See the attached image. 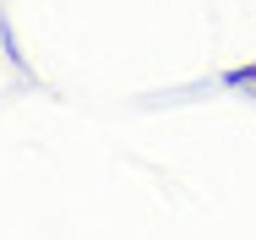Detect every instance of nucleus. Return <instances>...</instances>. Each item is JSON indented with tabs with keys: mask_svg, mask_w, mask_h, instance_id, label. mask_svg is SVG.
<instances>
[{
	"mask_svg": "<svg viewBox=\"0 0 256 240\" xmlns=\"http://www.w3.org/2000/svg\"><path fill=\"white\" fill-rule=\"evenodd\" d=\"M224 82H229V88H240V98H251V104H256V66H246V71H229Z\"/></svg>",
	"mask_w": 256,
	"mask_h": 240,
	"instance_id": "nucleus-1",
	"label": "nucleus"
}]
</instances>
